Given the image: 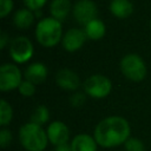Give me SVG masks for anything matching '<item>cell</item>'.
Listing matches in <instances>:
<instances>
[{
  "instance_id": "ac0fdd59",
  "label": "cell",
  "mask_w": 151,
  "mask_h": 151,
  "mask_svg": "<svg viewBox=\"0 0 151 151\" xmlns=\"http://www.w3.org/2000/svg\"><path fill=\"white\" fill-rule=\"evenodd\" d=\"M48 118H50L48 109L45 105H38L31 114V123H34V124L41 126L45 123H47Z\"/></svg>"
},
{
  "instance_id": "7c38bea8",
  "label": "cell",
  "mask_w": 151,
  "mask_h": 151,
  "mask_svg": "<svg viewBox=\"0 0 151 151\" xmlns=\"http://www.w3.org/2000/svg\"><path fill=\"white\" fill-rule=\"evenodd\" d=\"M70 145L72 151H97L98 147L94 137L87 133H79L74 136Z\"/></svg>"
},
{
  "instance_id": "5bb4252c",
  "label": "cell",
  "mask_w": 151,
  "mask_h": 151,
  "mask_svg": "<svg viewBox=\"0 0 151 151\" xmlns=\"http://www.w3.org/2000/svg\"><path fill=\"white\" fill-rule=\"evenodd\" d=\"M110 12L117 18L125 19L132 14L133 5L130 0H111Z\"/></svg>"
},
{
  "instance_id": "603a6c76",
  "label": "cell",
  "mask_w": 151,
  "mask_h": 151,
  "mask_svg": "<svg viewBox=\"0 0 151 151\" xmlns=\"http://www.w3.org/2000/svg\"><path fill=\"white\" fill-rule=\"evenodd\" d=\"M11 142H12V132L4 127L0 131V146L5 149L11 144Z\"/></svg>"
},
{
  "instance_id": "2e32d148",
  "label": "cell",
  "mask_w": 151,
  "mask_h": 151,
  "mask_svg": "<svg viewBox=\"0 0 151 151\" xmlns=\"http://www.w3.org/2000/svg\"><path fill=\"white\" fill-rule=\"evenodd\" d=\"M33 20H34L33 11L28 8H20L13 15V22L20 29L28 28L33 24Z\"/></svg>"
},
{
  "instance_id": "e0dca14e",
  "label": "cell",
  "mask_w": 151,
  "mask_h": 151,
  "mask_svg": "<svg viewBox=\"0 0 151 151\" xmlns=\"http://www.w3.org/2000/svg\"><path fill=\"white\" fill-rule=\"evenodd\" d=\"M85 34L88 39L92 40H99L105 34V25L101 20L94 19L90 21L87 25H85Z\"/></svg>"
},
{
  "instance_id": "277c9868",
  "label": "cell",
  "mask_w": 151,
  "mask_h": 151,
  "mask_svg": "<svg viewBox=\"0 0 151 151\" xmlns=\"http://www.w3.org/2000/svg\"><path fill=\"white\" fill-rule=\"evenodd\" d=\"M122 73L132 81H140L146 76V66L144 60L136 53H127L120 60Z\"/></svg>"
},
{
  "instance_id": "7402d4cb",
  "label": "cell",
  "mask_w": 151,
  "mask_h": 151,
  "mask_svg": "<svg viewBox=\"0 0 151 151\" xmlns=\"http://www.w3.org/2000/svg\"><path fill=\"white\" fill-rule=\"evenodd\" d=\"M85 101H86V97L83 92H76L70 98V103L74 107H80L81 105L85 104Z\"/></svg>"
},
{
  "instance_id": "7a4b0ae2",
  "label": "cell",
  "mask_w": 151,
  "mask_h": 151,
  "mask_svg": "<svg viewBox=\"0 0 151 151\" xmlns=\"http://www.w3.org/2000/svg\"><path fill=\"white\" fill-rule=\"evenodd\" d=\"M19 140L27 151H42L47 146V132L34 123H26L19 130Z\"/></svg>"
},
{
  "instance_id": "6da1fadb",
  "label": "cell",
  "mask_w": 151,
  "mask_h": 151,
  "mask_svg": "<svg viewBox=\"0 0 151 151\" xmlns=\"http://www.w3.org/2000/svg\"><path fill=\"white\" fill-rule=\"evenodd\" d=\"M130 124L125 118L120 116H110L97 124L93 137L99 146L110 149L125 144L130 138Z\"/></svg>"
},
{
  "instance_id": "5b68a950",
  "label": "cell",
  "mask_w": 151,
  "mask_h": 151,
  "mask_svg": "<svg viewBox=\"0 0 151 151\" xmlns=\"http://www.w3.org/2000/svg\"><path fill=\"white\" fill-rule=\"evenodd\" d=\"M84 91L92 98H104L112 88L111 80L103 74H92L84 81Z\"/></svg>"
},
{
  "instance_id": "ffe728a7",
  "label": "cell",
  "mask_w": 151,
  "mask_h": 151,
  "mask_svg": "<svg viewBox=\"0 0 151 151\" xmlns=\"http://www.w3.org/2000/svg\"><path fill=\"white\" fill-rule=\"evenodd\" d=\"M125 150L126 151H145V146L144 143L142 140H139L138 138H133L130 137L126 142H125Z\"/></svg>"
},
{
  "instance_id": "52a82bcc",
  "label": "cell",
  "mask_w": 151,
  "mask_h": 151,
  "mask_svg": "<svg viewBox=\"0 0 151 151\" xmlns=\"http://www.w3.org/2000/svg\"><path fill=\"white\" fill-rule=\"evenodd\" d=\"M21 72L14 64H2L0 66V90L6 92L14 90L21 84Z\"/></svg>"
},
{
  "instance_id": "3957f363",
  "label": "cell",
  "mask_w": 151,
  "mask_h": 151,
  "mask_svg": "<svg viewBox=\"0 0 151 151\" xmlns=\"http://www.w3.org/2000/svg\"><path fill=\"white\" fill-rule=\"evenodd\" d=\"M35 38L45 47H53L63 39L61 22L52 17L42 18L35 27Z\"/></svg>"
},
{
  "instance_id": "4316f807",
  "label": "cell",
  "mask_w": 151,
  "mask_h": 151,
  "mask_svg": "<svg viewBox=\"0 0 151 151\" xmlns=\"http://www.w3.org/2000/svg\"><path fill=\"white\" fill-rule=\"evenodd\" d=\"M54 151H72V150H71V145L64 144V145H60V146H55Z\"/></svg>"
},
{
  "instance_id": "4fadbf2b",
  "label": "cell",
  "mask_w": 151,
  "mask_h": 151,
  "mask_svg": "<svg viewBox=\"0 0 151 151\" xmlns=\"http://www.w3.org/2000/svg\"><path fill=\"white\" fill-rule=\"evenodd\" d=\"M24 76L26 80H29L33 84H40L47 77V67L42 63H33L26 67Z\"/></svg>"
},
{
  "instance_id": "30bf717a",
  "label": "cell",
  "mask_w": 151,
  "mask_h": 151,
  "mask_svg": "<svg viewBox=\"0 0 151 151\" xmlns=\"http://www.w3.org/2000/svg\"><path fill=\"white\" fill-rule=\"evenodd\" d=\"M86 38L87 37L85 34V31H83L80 28H70L63 35L61 44L66 51L74 52L84 45Z\"/></svg>"
},
{
  "instance_id": "cb8c5ba5",
  "label": "cell",
  "mask_w": 151,
  "mask_h": 151,
  "mask_svg": "<svg viewBox=\"0 0 151 151\" xmlns=\"http://www.w3.org/2000/svg\"><path fill=\"white\" fill-rule=\"evenodd\" d=\"M13 8V0H0V17L5 18Z\"/></svg>"
},
{
  "instance_id": "9c48e42d",
  "label": "cell",
  "mask_w": 151,
  "mask_h": 151,
  "mask_svg": "<svg viewBox=\"0 0 151 151\" xmlns=\"http://www.w3.org/2000/svg\"><path fill=\"white\" fill-rule=\"evenodd\" d=\"M47 137L48 142L52 143L54 146H60L64 144H67L70 138V130L67 125L60 120L52 122L47 126Z\"/></svg>"
},
{
  "instance_id": "9a60e30c",
  "label": "cell",
  "mask_w": 151,
  "mask_h": 151,
  "mask_svg": "<svg viewBox=\"0 0 151 151\" xmlns=\"http://www.w3.org/2000/svg\"><path fill=\"white\" fill-rule=\"evenodd\" d=\"M71 11V1L70 0H52L50 5V12L52 18L59 20L60 22L65 20Z\"/></svg>"
},
{
  "instance_id": "484cf974",
  "label": "cell",
  "mask_w": 151,
  "mask_h": 151,
  "mask_svg": "<svg viewBox=\"0 0 151 151\" xmlns=\"http://www.w3.org/2000/svg\"><path fill=\"white\" fill-rule=\"evenodd\" d=\"M7 41H8V34L6 32H1L0 33V48H5Z\"/></svg>"
},
{
  "instance_id": "8992f818",
  "label": "cell",
  "mask_w": 151,
  "mask_h": 151,
  "mask_svg": "<svg viewBox=\"0 0 151 151\" xmlns=\"http://www.w3.org/2000/svg\"><path fill=\"white\" fill-rule=\"evenodd\" d=\"M33 54V45L31 40L24 35L12 39L9 44V55L15 63L22 64L31 59Z\"/></svg>"
},
{
  "instance_id": "44dd1931",
  "label": "cell",
  "mask_w": 151,
  "mask_h": 151,
  "mask_svg": "<svg viewBox=\"0 0 151 151\" xmlns=\"http://www.w3.org/2000/svg\"><path fill=\"white\" fill-rule=\"evenodd\" d=\"M18 88H19V92H20L21 96L32 97L34 94V92H35V84H33L32 81L25 79V80L21 81V84H20V86Z\"/></svg>"
},
{
  "instance_id": "ba28073f",
  "label": "cell",
  "mask_w": 151,
  "mask_h": 151,
  "mask_svg": "<svg viewBox=\"0 0 151 151\" xmlns=\"http://www.w3.org/2000/svg\"><path fill=\"white\" fill-rule=\"evenodd\" d=\"M72 13L74 19L85 26L90 21L97 19L98 9L97 5L92 0H78L72 8Z\"/></svg>"
},
{
  "instance_id": "d4e9b609",
  "label": "cell",
  "mask_w": 151,
  "mask_h": 151,
  "mask_svg": "<svg viewBox=\"0 0 151 151\" xmlns=\"http://www.w3.org/2000/svg\"><path fill=\"white\" fill-rule=\"evenodd\" d=\"M24 4L31 11H39L46 4V0H24Z\"/></svg>"
},
{
  "instance_id": "d6986e66",
  "label": "cell",
  "mask_w": 151,
  "mask_h": 151,
  "mask_svg": "<svg viewBox=\"0 0 151 151\" xmlns=\"http://www.w3.org/2000/svg\"><path fill=\"white\" fill-rule=\"evenodd\" d=\"M12 118H13L12 106L5 99H1L0 100V125L1 126L8 125L11 123Z\"/></svg>"
},
{
  "instance_id": "83f0119b",
  "label": "cell",
  "mask_w": 151,
  "mask_h": 151,
  "mask_svg": "<svg viewBox=\"0 0 151 151\" xmlns=\"http://www.w3.org/2000/svg\"><path fill=\"white\" fill-rule=\"evenodd\" d=\"M150 28H151V20H150Z\"/></svg>"
},
{
  "instance_id": "8fae6325",
  "label": "cell",
  "mask_w": 151,
  "mask_h": 151,
  "mask_svg": "<svg viewBox=\"0 0 151 151\" xmlns=\"http://www.w3.org/2000/svg\"><path fill=\"white\" fill-rule=\"evenodd\" d=\"M55 83L63 90L76 91L80 85V79L72 70L61 68L55 73Z\"/></svg>"
}]
</instances>
